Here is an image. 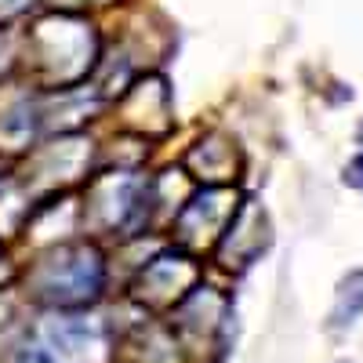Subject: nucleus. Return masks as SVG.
Here are the masks:
<instances>
[{
	"label": "nucleus",
	"instance_id": "6e6552de",
	"mask_svg": "<svg viewBox=\"0 0 363 363\" xmlns=\"http://www.w3.org/2000/svg\"><path fill=\"white\" fill-rule=\"evenodd\" d=\"M186 167L193 171V178H200L203 186H229L240 171V153L236 145L222 135H207L200 138L189 157H186Z\"/></svg>",
	"mask_w": 363,
	"mask_h": 363
},
{
	"label": "nucleus",
	"instance_id": "1a4fd4ad",
	"mask_svg": "<svg viewBox=\"0 0 363 363\" xmlns=\"http://www.w3.org/2000/svg\"><path fill=\"white\" fill-rule=\"evenodd\" d=\"M359 316H363V269H349L338 280L335 306L327 313V330L330 335H345V330L359 323Z\"/></svg>",
	"mask_w": 363,
	"mask_h": 363
},
{
	"label": "nucleus",
	"instance_id": "9b49d317",
	"mask_svg": "<svg viewBox=\"0 0 363 363\" xmlns=\"http://www.w3.org/2000/svg\"><path fill=\"white\" fill-rule=\"evenodd\" d=\"M342 182H345L349 189L363 193V149H359V153H356V157L345 164V171H342Z\"/></svg>",
	"mask_w": 363,
	"mask_h": 363
},
{
	"label": "nucleus",
	"instance_id": "20e7f679",
	"mask_svg": "<svg viewBox=\"0 0 363 363\" xmlns=\"http://www.w3.org/2000/svg\"><path fill=\"white\" fill-rule=\"evenodd\" d=\"M37 338L62 363H73V359H87L106 349V327L91 316H80L77 309H58L55 316L44 320Z\"/></svg>",
	"mask_w": 363,
	"mask_h": 363
},
{
	"label": "nucleus",
	"instance_id": "423d86ee",
	"mask_svg": "<svg viewBox=\"0 0 363 363\" xmlns=\"http://www.w3.org/2000/svg\"><path fill=\"white\" fill-rule=\"evenodd\" d=\"M265 247H269V218H265L262 203H255V200L236 203L229 225H225L222 236H218L222 258L251 262V258H255L258 251H265Z\"/></svg>",
	"mask_w": 363,
	"mask_h": 363
},
{
	"label": "nucleus",
	"instance_id": "f257e3e1",
	"mask_svg": "<svg viewBox=\"0 0 363 363\" xmlns=\"http://www.w3.org/2000/svg\"><path fill=\"white\" fill-rule=\"evenodd\" d=\"M99 33L77 15H48L26 37V58L48 87H80L99 62Z\"/></svg>",
	"mask_w": 363,
	"mask_h": 363
},
{
	"label": "nucleus",
	"instance_id": "7ed1b4c3",
	"mask_svg": "<svg viewBox=\"0 0 363 363\" xmlns=\"http://www.w3.org/2000/svg\"><path fill=\"white\" fill-rule=\"evenodd\" d=\"M157 207V186L135 171H106L87 186L84 218L99 233L135 236L149 225Z\"/></svg>",
	"mask_w": 363,
	"mask_h": 363
},
{
	"label": "nucleus",
	"instance_id": "0eeeda50",
	"mask_svg": "<svg viewBox=\"0 0 363 363\" xmlns=\"http://www.w3.org/2000/svg\"><path fill=\"white\" fill-rule=\"evenodd\" d=\"M196 280V265L193 258L178 255V251H167L160 258H153L142 277H138V298H149V301H174L186 294V287H193Z\"/></svg>",
	"mask_w": 363,
	"mask_h": 363
},
{
	"label": "nucleus",
	"instance_id": "39448f33",
	"mask_svg": "<svg viewBox=\"0 0 363 363\" xmlns=\"http://www.w3.org/2000/svg\"><path fill=\"white\" fill-rule=\"evenodd\" d=\"M236 211V193L229 186H203V193H196L193 200H186V207L178 211V233L186 244H203V240H215L222 229L229 225Z\"/></svg>",
	"mask_w": 363,
	"mask_h": 363
},
{
	"label": "nucleus",
	"instance_id": "ddd939ff",
	"mask_svg": "<svg viewBox=\"0 0 363 363\" xmlns=\"http://www.w3.org/2000/svg\"><path fill=\"white\" fill-rule=\"evenodd\" d=\"M4 55H8V44H4V40H0V66H4Z\"/></svg>",
	"mask_w": 363,
	"mask_h": 363
},
{
	"label": "nucleus",
	"instance_id": "9d476101",
	"mask_svg": "<svg viewBox=\"0 0 363 363\" xmlns=\"http://www.w3.org/2000/svg\"><path fill=\"white\" fill-rule=\"evenodd\" d=\"M11 363H62V359H58L40 338H29V342H22L15 349V359Z\"/></svg>",
	"mask_w": 363,
	"mask_h": 363
},
{
	"label": "nucleus",
	"instance_id": "f8f14e48",
	"mask_svg": "<svg viewBox=\"0 0 363 363\" xmlns=\"http://www.w3.org/2000/svg\"><path fill=\"white\" fill-rule=\"evenodd\" d=\"M37 0H0V22H8V18H15V15H22V11H29Z\"/></svg>",
	"mask_w": 363,
	"mask_h": 363
},
{
	"label": "nucleus",
	"instance_id": "f03ea898",
	"mask_svg": "<svg viewBox=\"0 0 363 363\" xmlns=\"http://www.w3.org/2000/svg\"><path fill=\"white\" fill-rule=\"evenodd\" d=\"M33 294L51 309H84L99 301L106 287V262L91 240L58 244L33 265Z\"/></svg>",
	"mask_w": 363,
	"mask_h": 363
}]
</instances>
